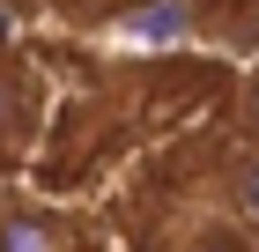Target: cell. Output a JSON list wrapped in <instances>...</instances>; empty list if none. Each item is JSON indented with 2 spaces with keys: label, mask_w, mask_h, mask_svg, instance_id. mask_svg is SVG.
Listing matches in <instances>:
<instances>
[{
  "label": "cell",
  "mask_w": 259,
  "mask_h": 252,
  "mask_svg": "<svg viewBox=\"0 0 259 252\" xmlns=\"http://www.w3.org/2000/svg\"><path fill=\"white\" fill-rule=\"evenodd\" d=\"M0 252H60V230L45 215H0Z\"/></svg>",
  "instance_id": "1"
},
{
  "label": "cell",
  "mask_w": 259,
  "mask_h": 252,
  "mask_svg": "<svg viewBox=\"0 0 259 252\" xmlns=\"http://www.w3.org/2000/svg\"><path fill=\"white\" fill-rule=\"evenodd\" d=\"M230 208H237L244 223H252V230H259V149L230 163Z\"/></svg>",
  "instance_id": "2"
},
{
  "label": "cell",
  "mask_w": 259,
  "mask_h": 252,
  "mask_svg": "<svg viewBox=\"0 0 259 252\" xmlns=\"http://www.w3.org/2000/svg\"><path fill=\"white\" fill-rule=\"evenodd\" d=\"M8 134H22V89L0 75V141H8Z\"/></svg>",
  "instance_id": "3"
},
{
  "label": "cell",
  "mask_w": 259,
  "mask_h": 252,
  "mask_svg": "<svg viewBox=\"0 0 259 252\" xmlns=\"http://www.w3.org/2000/svg\"><path fill=\"white\" fill-rule=\"evenodd\" d=\"M185 252H244V245H237V237H222V230H207L200 245H185Z\"/></svg>",
  "instance_id": "4"
},
{
  "label": "cell",
  "mask_w": 259,
  "mask_h": 252,
  "mask_svg": "<svg viewBox=\"0 0 259 252\" xmlns=\"http://www.w3.org/2000/svg\"><path fill=\"white\" fill-rule=\"evenodd\" d=\"M244 126L259 134V75H252V89H244Z\"/></svg>",
  "instance_id": "5"
},
{
  "label": "cell",
  "mask_w": 259,
  "mask_h": 252,
  "mask_svg": "<svg viewBox=\"0 0 259 252\" xmlns=\"http://www.w3.org/2000/svg\"><path fill=\"white\" fill-rule=\"evenodd\" d=\"M0 45H8V15H0Z\"/></svg>",
  "instance_id": "6"
},
{
  "label": "cell",
  "mask_w": 259,
  "mask_h": 252,
  "mask_svg": "<svg viewBox=\"0 0 259 252\" xmlns=\"http://www.w3.org/2000/svg\"><path fill=\"white\" fill-rule=\"evenodd\" d=\"M119 8H126V0H119Z\"/></svg>",
  "instance_id": "7"
}]
</instances>
